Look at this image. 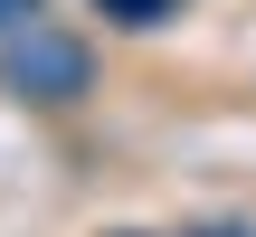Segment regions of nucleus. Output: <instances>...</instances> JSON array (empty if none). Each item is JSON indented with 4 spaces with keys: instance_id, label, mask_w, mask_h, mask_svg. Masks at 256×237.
<instances>
[{
    "instance_id": "nucleus-3",
    "label": "nucleus",
    "mask_w": 256,
    "mask_h": 237,
    "mask_svg": "<svg viewBox=\"0 0 256 237\" xmlns=\"http://www.w3.org/2000/svg\"><path fill=\"white\" fill-rule=\"evenodd\" d=\"M0 28L19 38V28H38V0H0Z\"/></svg>"
},
{
    "instance_id": "nucleus-2",
    "label": "nucleus",
    "mask_w": 256,
    "mask_h": 237,
    "mask_svg": "<svg viewBox=\"0 0 256 237\" xmlns=\"http://www.w3.org/2000/svg\"><path fill=\"white\" fill-rule=\"evenodd\" d=\"M104 10H114L124 28H162V19H171V0H104Z\"/></svg>"
},
{
    "instance_id": "nucleus-4",
    "label": "nucleus",
    "mask_w": 256,
    "mask_h": 237,
    "mask_svg": "<svg viewBox=\"0 0 256 237\" xmlns=\"http://www.w3.org/2000/svg\"><path fill=\"white\" fill-rule=\"evenodd\" d=\"M200 237H247V228H200Z\"/></svg>"
},
{
    "instance_id": "nucleus-1",
    "label": "nucleus",
    "mask_w": 256,
    "mask_h": 237,
    "mask_svg": "<svg viewBox=\"0 0 256 237\" xmlns=\"http://www.w3.org/2000/svg\"><path fill=\"white\" fill-rule=\"evenodd\" d=\"M0 86L28 95V104H76V95L95 86V57H86V38H66V28H19V38L0 48Z\"/></svg>"
}]
</instances>
